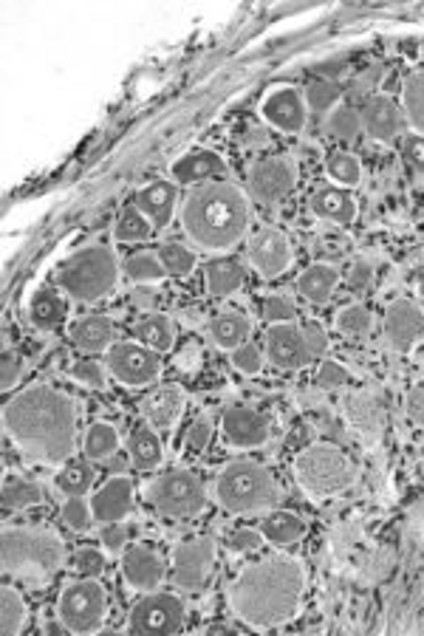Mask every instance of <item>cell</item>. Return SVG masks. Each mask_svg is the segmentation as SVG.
Returning a JSON list of instances; mask_svg holds the SVG:
<instances>
[{"instance_id": "3957f363", "label": "cell", "mask_w": 424, "mask_h": 636, "mask_svg": "<svg viewBox=\"0 0 424 636\" xmlns=\"http://www.w3.org/2000/svg\"><path fill=\"white\" fill-rule=\"evenodd\" d=\"M181 224L196 246L224 252L249 229V201L235 184H204L184 201Z\"/></svg>"}, {"instance_id": "11a10c76", "label": "cell", "mask_w": 424, "mask_h": 636, "mask_svg": "<svg viewBox=\"0 0 424 636\" xmlns=\"http://www.w3.org/2000/svg\"><path fill=\"white\" fill-rule=\"evenodd\" d=\"M212 439V424L210 419H198V422L190 424V430H187V450H193V453H201Z\"/></svg>"}, {"instance_id": "ab89813d", "label": "cell", "mask_w": 424, "mask_h": 636, "mask_svg": "<svg viewBox=\"0 0 424 636\" xmlns=\"http://www.w3.org/2000/svg\"><path fill=\"white\" fill-rule=\"evenodd\" d=\"M328 179L337 181L340 187H357L362 181V164L354 153H331L326 159Z\"/></svg>"}, {"instance_id": "4fadbf2b", "label": "cell", "mask_w": 424, "mask_h": 636, "mask_svg": "<svg viewBox=\"0 0 424 636\" xmlns=\"http://www.w3.org/2000/svg\"><path fill=\"white\" fill-rule=\"evenodd\" d=\"M294 184H297V164L286 156L261 159L249 170V193L263 204H275L286 198L294 190Z\"/></svg>"}, {"instance_id": "f907efd6", "label": "cell", "mask_w": 424, "mask_h": 636, "mask_svg": "<svg viewBox=\"0 0 424 636\" xmlns=\"http://www.w3.org/2000/svg\"><path fill=\"white\" fill-rule=\"evenodd\" d=\"M74 569L80 571L82 577L97 580L99 574L105 571V555H102L99 549H80V552L74 555Z\"/></svg>"}, {"instance_id": "60d3db41", "label": "cell", "mask_w": 424, "mask_h": 636, "mask_svg": "<svg viewBox=\"0 0 424 636\" xmlns=\"http://www.w3.org/2000/svg\"><path fill=\"white\" fill-rule=\"evenodd\" d=\"M150 232H153V224L147 221L145 215L139 207H128V210L119 215V221H116V241H122V244H136V241H145L150 238Z\"/></svg>"}, {"instance_id": "c3c4849f", "label": "cell", "mask_w": 424, "mask_h": 636, "mask_svg": "<svg viewBox=\"0 0 424 636\" xmlns=\"http://www.w3.org/2000/svg\"><path fill=\"white\" fill-rule=\"evenodd\" d=\"M229 359H232V365H235V371H241L244 376H255L261 374L263 368V354L258 345L252 343H244L241 348H235V351H229Z\"/></svg>"}, {"instance_id": "816d5d0a", "label": "cell", "mask_w": 424, "mask_h": 636, "mask_svg": "<svg viewBox=\"0 0 424 636\" xmlns=\"http://www.w3.org/2000/svg\"><path fill=\"white\" fill-rule=\"evenodd\" d=\"M261 543V532H255V529H238V532H232L227 538V549L232 555H249V552L261 549Z\"/></svg>"}, {"instance_id": "5b68a950", "label": "cell", "mask_w": 424, "mask_h": 636, "mask_svg": "<svg viewBox=\"0 0 424 636\" xmlns=\"http://www.w3.org/2000/svg\"><path fill=\"white\" fill-rule=\"evenodd\" d=\"M54 280L68 297H74L80 303H94V300L116 289L119 263H116L114 249H108V246L77 249L74 255H68L66 261L57 266Z\"/></svg>"}, {"instance_id": "d6a6232c", "label": "cell", "mask_w": 424, "mask_h": 636, "mask_svg": "<svg viewBox=\"0 0 424 636\" xmlns=\"http://www.w3.org/2000/svg\"><path fill=\"white\" fill-rule=\"evenodd\" d=\"M128 456H131L136 470L150 473V470H156V467L162 464V441H159V436H156L153 430L142 427V430L131 433V439H128Z\"/></svg>"}, {"instance_id": "603a6c76", "label": "cell", "mask_w": 424, "mask_h": 636, "mask_svg": "<svg viewBox=\"0 0 424 636\" xmlns=\"http://www.w3.org/2000/svg\"><path fill=\"white\" fill-rule=\"evenodd\" d=\"M176 204H179V190L170 181H153L136 193V207L153 224V229H164L173 221Z\"/></svg>"}, {"instance_id": "f35d334b", "label": "cell", "mask_w": 424, "mask_h": 636, "mask_svg": "<svg viewBox=\"0 0 424 636\" xmlns=\"http://www.w3.org/2000/svg\"><path fill=\"white\" fill-rule=\"evenodd\" d=\"M26 625V603L15 588H3L0 594V631L6 636L23 631Z\"/></svg>"}, {"instance_id": "f1b7e54d", "label": "cell", "mask_w": 424, "mask_h": 636, "mask_svg": "<svg viewBox=\"0 0 424 636\" xmlns=\"http://www.w3.org/2000/svg\"><path fill=\"white\" fill-rule=\"evenodd\" d=\"M66 314V297L60 292H54V289H40V292H34L32 300H29V317H32L34 326L43 328V331L63 326V323H66Z\"/></svg>"}, {"instance_id": "bcb514c9", "label": "cell", "mask_w": 424, "mask_h": 636, "mask_svg": "<svg viewBox=\"0 0 424 636\" xmlns=\"http://www.w3.org/2000/svg\"><path fill=\"white\" fill-rule=\"evenodd\" d=\"M63 521L74 529V532H88L94 526V509H91V501H82V498H68L66 506H63Z\"/></svg>"}, {"instance_id": "1f68e13d", "label": "cell", "mask_w": 424, "mask_h": 636, "mask_svg": "<svg viewBox=\"0 0 424 636\" xmlns=\"http://www.w3.org/2000/svg\"><path fill=\"white\" fill-rule=\"evenodd\" d=\"M261 535L263 540H269L275 546H289V543H297L306 535V523L294 512H272V515L263 518Z\"/></svg>"}, {"instance_id": "680465c9", "label": "cell", "mask_w": 424, "mask_h": 636, "mask_svg": "<svg viewBox=\"0 0 424 636\" xmlns=\"http://www.w3.org/2000/svg\"><path fill=\"white\" fill-rule=\"evenodd\" d=\"M402 150H405V159L413 164V170L424 176V136L422 133H410V136H405V145H402Z\"/></svg>"}, {"instance_id": "cb8c5ba5", "label": "cell", "mask_w": 424, "mask_h": 636, "mask_svg": "<svg viewBox=\"0 0 424 636\" xmlns=\"http://www.w3.org/2000/svg\"><path fill=\"white\" fill-rule=\"evenodd\" d=\"M311 212L331 224H351L357 218V201L345 187H320L309 198Z\"/></svg>"}, {"instance_id": "836d02e7", "label": "cell", "mask_w": 424, "mask_h": 636, "mask_svg": "<svg viewBox=\"0 0 424 636\" xmlns=\"http://www.w3.org/2000/svg\"><path fill=\"white\" fill-rule=\"evenodd\" d=\"M54 487L68 498H85V492L94 487V467L85 461H68L54 478Z\"/></svg>"}, {"instance_id": "ba28073f", "label": "cell", "mask_w": 424, "mask_h": 636, "mask_svg": "<svg viewBox=\"0 0 424 636\" xmlns=\"http://www.w3.org/2000/svg\"><path fill=\"white\" fill-rule=\"evenodd\" d=\"M108 614V597L105 588L97 580L82 577L63 588L57 600V617L60 625L71 634H97Z\"/></svg>"}, {"instance_id": "e0dca14e", "label": "cell", "mask_w": 424, "mask_h": 636, "mask_svg": "<svg viewBox=\"0 0 424 636\" xmlns=\"http://www.w3.org/2000/svg\"><path fill=\"white\" fill-rule=\"evenodd\" d=\"M221 430H224V439L238 447V450H252V447H261L272 436V424L263 416L261 410L252 408H229L224 413V422H221Z\"/></svg>"}, {"instance_id": "9f6ffc18", "label": "cell", "mask_w": 424, "mask_h": 636, "mask_svg": "<svg viewBox=\"0 0 424 636\" xmlns=\"http://www.w3.org/2000/svg\"><path fill=\"white\" fill-rule=\"evenodd\" d=\"M20 374H23V359L12 354V351H6L3 354V365H0V385H3V391H9L12 385H17Z\"/></svg>"}, {"instance_id": "83f0119b", "label": "cell", "mask_w": 424, "mask_h": 636, "mask_svg": "<svg viewBox=\"0 0 424 636\" xmlns=\"http://www.w3.org/2000/svg\"><path fill=\"white\" fill-rule=\"evenodd\" d=\"M204 275H207V292L212 297H229L244 286L246 269L244 263L235 258H212Z\"/></svg>"}, {"instance_id": "d4e9b609", "label": "cell", "mask_w": 424, "mask_h": 636, "mask_svg": "<svg viewBox=\"0 0 424 636\" xmlns=\"http://www.w3.org/2000/svg\"><path fill=\"white\" fill-rule=\"evenodd\" d=\"M68 337L71 343L77 345L80 351H88V354H99L105 351L108 343L114 340V323L102 314H94V317H80L74 320L71 328H68Z\"/></svg>"}, {"instance_id": "ffe728a7", "label": "cell", "mask_w": 424, "mask_h": 636, "mask_svg": "<svg viewBox=\"0 0 424 636\" xmlns=\"http://www.w3.org/2000/svg\"><path fill=\"white\" fill-rule=\"evenodd\" d=\"M122 577L139 591H153L164 580V563L147 546H131L122 552Z\"/></svg>"}, {"instance_id": "30bf717a", "label": "cell", "mask_w": 424, "mask_h": 636, "mask_svg": "<svg viewBox=\"0 0 424 636\" xmlns=\"http://www.w3.org/2000/svg\"><path fill=\"white\" fill-rule=\"evenodd\" d=\"M108 374L128 388L150 385L162 374V354L142 343H116L108 348Z\"/></svg>"}, {"instance_id": "6125c7cd", "label": "cell", "mask_w": 424, "mask_h": 636, "mask_svg": "<svg viewBox=\"0 0 424 636\" xmlns=\"http://www.w3.org/2000/svg\"><path fill=\"white\" fill-rule=\"evenodd\" d=\"M419 297H422V303H424V275L419 278Z\"/></svg>"}, {"instance_id": "f546056e", "label": "cell", "mask_w": 424, "mask_h": 636, "mask_svg": "<svg viewBox=\"0 0 424 636\" xmlns=\"http://www.w3.org/2000/svg\"><path fill=\"white\" fill-rule=\"evenodd\" d=\"M340 283V275L334 266L328 263H311L309 269L297 278V292L303 294L309 303H326L328 297L334 294Z\"/></svg>"}, {"instance_id": "94428289", "label": "cell", "mask_w": 424, "mask_h": 636, "mask_svg": "<svg viewBox=\"0 0 424 636\" xmlns=\"http://www.w3.org/2000/svg\"><path fill=\"white\" fill-rule=\"evenodd\" d=\"M405 410H408L410 422L424 424V385H413L405 396Z\"/></svg>"}, {"instance_id": "7c38bea8", "label": "cell", "mask_w": 424, "mask_h": 636, "mask_svg": "<svg viewBox=\"0 0 424 636\" xmlns=\"http://www.w3.org/2000/svg\"><path fill=\"white\" fill-rule=\"evenodd\" d=\"M212 563H215V540H184L173 552V583L184 591H196L207 583Z\"/></svg>"}, {"instance_id": "8d00e7d4", "label": "cell", "mask_w": 424, "mask_h": 636, "mask_svg": "<svg viewBox=\"0 0 424 636\" xmlns=\"http://www.w3.org/2000/svg\"><path fill=\"white\" fill-rule=\"evenodd\" d=\"M402 108H405V116L413 125V131L424 136V71L413 74L405 82L402 88Z\"/></svg>"}, {"instance_id": "74e56055", "label": "cell", "mask_w": 424, "mask_h": 636, "mask_svg": "<svg viewBox=\"0 0 424 636\" xmlns=\"http://www.w3.org/2000/svg\"><path fill=\"white\" fill-rule=\"evenodd\" d=\"M374 328V314L365 309L362 303H351L345 306L340 314H337V331L343 337H351V340H359V337H368Z\"/></svg>"}, {"instance_id": "6f0895ef", "label": "cell", "mask_w": 424, "mask_h": 636, "mask_svg": "<svg viewBox=\"0 0 424 636\" xmlns=\"http://www.w3.org/2000/svg\"><path fill=\"white\" fill-rule=\"evenodd\" d=\"M371 280H374V266H371V261L359 258V261L351 263V272H348V286H351V289L362 292V289L371 286Z\"/></svg>"}, {"instance_id": "8fae6325", "label": "cell", "mask_w": 424, "mask_h": 636, "mask_svg": "<svg viewBox=\"0 0 424 636\" xmlns=\"http://www.w3.org/2000/svg\"><path fill=\"white\" fill-rule=\"evenodd\" d=\"M184 600L176 594H147L131 611V631L142 636H167L184 625Z\"/></svg>"}, {"instance_id": "e575fe53", "label": "cell", "mask_w": 424, "mask_h": 636, "mask_svg": "<svg viewBox=\"0 0 424 636\" xmlns=\"http://www.w3.org/2000/svg\"><path fill=\"white\" fill-rule=\"evenodd\" d=\"M116 447H119V433H116L114 424L108 422H94L88 430H85V441H82V450L88 458H108L114 456Z\"/></svg>"}, {"instance_id": "52a82bcc", "label": "cell", "mask_w": 424, "mask_h": 636, "mask_svg": "<svg viewBox=\"0 0 424 636\" xmlns=\"http://www.w3.org/2000/svg\"><path fill=\"white\" fill-rule=\"evenodd\" d=\"M294 478L311 498H328L354 484V464L340 447L311 444L294 458Z\"/></svg>"}, {"instance_id": "7bdbcfd3", "label": "cell", "mask_w": 424, "mask_h": 636, "mask_svg": "<svg viewBox=\"0 0 424 636\" xmlns=\"http://www.w3.org/2000/svg\"><path fill=\"white\" fill-rule=\"evenodd\" d=\"M159 261L162 266L167 269V275H173V278H184V275H190L193 272V266H196V255L187 249L184 244H176V241H170V244H164L159 249Z\"/></svg>"}, {"instance_id": "f6af8a7d", "label": "cell", "mask_w": 424, "mask_h": 636, "mask_svg": "<svg viewBox=\"0 0 424 636\" xmlns=\"http://www.w3.org/2000/svg\"><path fill=\"white\" fill-rule=\"evenodd\" d=\"M306 105H309L311 111H331L337 102H340V97H343V88L337 85V82H331V80H317V82H311L309 88H306Z\"/></svg>"}, {"instance_id": "d6986e66", "label": "cell", "mask_w": 424, "mask_h": 636, "mask_svg": "<svg viewBox=\"0 0 424 636\" xmlns=\"http://www.w3.org/2000/svg\"><path fill=\"white\" fill-rule=\"evenodd\" d=\"M359 114H362V131L376 142H391L405 125V111L388 97H371Z\"/></svg>"}, {"instance_id": "d590c367", "label": "cell", "mask_w": 424, "mask_h": 636, "mask_svg": "<svg viewBox=\"0 0 424 636\" xmlns=\"http://www.w3.org/2000/svg\"><path fill=\"white\" fill-rule=\"evenodd\" d=\"M43 501V487L29 478H9L3 484V506L6 509H26Z\"/></svg>"}, {"instance_id": "7dc6e473", "label": "cell", "mask_w": 424, "mask_h": 636, "mask_svg": "<svg viewBox=\"0 0 424 636\" xmlns=\"http://www.w3.org/2000/svg\"><path fill=\"white\" fill-rule=\"evenodd\" d=\"M263 317H266L272 326H278V323H294L297 306H294L286 294H269V297L263 300Z\"/></svg>"}, {"instance_id": "9a60e30c", "label": "cell", "mask_w": 424, "mask_h": 636, "mask_svg": "<svg viewBox=\"0 0 424 636\" xmlns=\"http://www.w3.org/2000/svg\"><path fill=\"white\" fill-rule=\"evenodd\" d=\"M249 263L263 278H278L292 263V244L280 229L266 227L252 235L249 241Z\"/></svg>"}, {"instance_id": "2e32d148", "label": "cell", "mask_w": 424, "mask_h": 636, "mask_svg": "<svg viewBox=\"0 0 424 636\" xmlns=\"http://www.w3.org/2000/svg\"><path fill=\"white\" fill-rule=\"evenodd\" d=\"M261 116L278 131L300 133L309 122V105L297 88H275L263 99Z\"/></svg>"}, {"instance_id": "7a4b0ae2", "label": "cell", "mask_w": 424, "mask_h": 636, "mask_svg": "<svg viewBox=\"0 0 424 636\" xmlns=\"http://www.w3.org/2000/svg\"><path fill=\"white\" fill-rule=\"evenodd\" d=\"M306 591V569L297 557H263L229 586V608L252 628H278L297 617Z\"/></svg>"}, {"instance_id": "4dcf8cb0", "label": "cell", "mask_w": 424, "mask_h": 636, "mask_svg": "<svg viewBox=\"0 0 424 636\" xmlns=\"http://www.w3.org/2000/svg\"><path fill=\"white\" fill-rule=\"evenodd\" d=\"M133 334H136V340L147 348H153V351H170L173 348V340H176V328H173V320L167 317V314H145L136 328H133Z\"/></svg>"}, {"instance_id": "277c9868", "label": "cell", "mask_w": 424, "mask_h": 636, "mask_svg": "<svg viewBox=\"0 0 424 636\" xmlns=\"http://www.w3.org/2000/svg\"><path fill=\"white\" fill-rule=\"evenodd\" d=\"M3 571L26 583H43L63 566V540L49 529H3Z\"/></svg>"}, {"instance_id": "4316f807", "label": "cell", "mask_w": 424, "mask_h": 636, "mask_svg": "<svg viewBox=\"0 0 424 636\" xmlns=\"http://www.w3.org/2000/svg\"><path fill=\"white\" fill-rule=\"evenodd\" d=\"M184 391L181 388H173V385H167V388H159V391H153L150 396L145 399V419L156 430H164V427H170V424L179 422L181 410H184Z\"/></svg>"}, {"instance_id": "484cf974", "label": "cell", "mask_w": 424, "mask_h": 636, "mask_svg": "<svg viewBox=\"0 0 424 636\" xmlns=\"http://www.w3.org/2000/svg\"><path fill=\"white\" fill-rule=\"evenodd\" d=\"M252 334V320L241 311H221L210 320V340L221 351H235L244 343H249Z\"/></svg>"}, {"instance_id": "db71d44e", "label": "cell", "mask_w": 424, "mask_h": 636, "mask_svg": "<svg viewBox=\"0 0 424 636\" xmlns=\"http://www.w3.org/2000/svg\"><path fill=\"white\" fill-rule=\"evenodd\" d=\"M303 328V340H306V351H309L311 359L323 357L328 351V334L326 328L320 326V323H306Z\"/></svg>"}, {"instance_id": "b9f144b4", "label": "cell", "mask_w": 424, "mask_h": 636, "mask_svg": "<svg viewBox=\"0 0 424 636\" xmlns=\"http://www.w3.org/2000/svg\"><path fill=\"white\" fill-rule=\"evenodd\" d=\"M125 275L133 280V283H156V280L167 278V269L159 261V255H150V252H142V255H133L125 263Z\"/></svg>"}, {"instance_id": "44dd1931", "label": "cell", "mask_w": 424, "mask_h": 636, "mask_svg": "<svg viewBox=\"0 0 424 636\" xmlns=\"http://www.w3.org/2000/svg\"><path fill=\"white\" fill-rule=\"evenodd\" d=\"M91 509L97 523H116L128 518L133 512L131 478H111L108 484H102L91 498Z\"/></svg>"}, {"instance_id": "7402d4cb", "label": "cell", "mask_w": 424, "mask_h": 636, "mask_svg": "<svg viewBox=\"0 0 424 636\" xmlns=\"http://www.w3.org/2000/svg\"><path fill=\"white\" fill-rule=\"evenodd\" d=\"M173 179L179 184H198V181H210L227 176V162L207 147H196L190 153L179 156L173 167H170Z\"/></svg>"}, {"instance_id": "ac0fdd59", "label": "cell", "mask_w": 424, "mask_h": 636, "mask_svg": "<svg viewBox=\"0 0 424 636\" xmlns=\"http://www.w3.org/2000/svg\"><path fill=\"white\" fill-rule=\"evenodd\" d=\"M266 357L278 368H303L309 362V351H306V340H303V328L294 323H278L269 326L266 331Z\"/></svg>"}, {"instance_id": "91938a15", "label": "cell", "mask_w": 424, "mask_h": 636, "mask_svg": "<svg viewBox=\"0 0 424 636\" xmlns=\"http://www.w3.org/2000/svg\"><path fill=\"white\" fill-rule=\"evenodd\" d=\"M102 543H105V549L111 552V555H119L122 549H125V543H128V532H125V526L116 521V523H105V532H102Z\"/></svg>"}, {"instance_id": "be15d7a7", "label": "cell", "mask_w": 424, "mask_h": 636, "mask_svg": "<svg viewBox=\"0 0 424 636\" xmlns=\"http://www.w3.org/2000/svg\"><path fill=\"white\" fill-rule=\"evenodd\" d=\"M422 57H424V46H422Z\"/></svg>"}, {"instance_id": "5bb4252c", "label": "cell", "mask_w": 424, "mask_h": 636, "mask_svg": "<svg viewBox=\"0 0 424 636\" xmlns=\"http://www.w3.org/2000/svg\"><path fill=\"white\" fill-rule=\"evenodd\" d=\"M424 337V314L413 300H393L385 311V343L396 354H410Z\"/></svg>"}, {"instance_id": "8992f818", "label": "cell", "mask_w": 424, "mask_h": 636, "mask_svg": "<svg viewBox=\"0 0 424 636\" xmlns=\"http://www.w3.org/2000/svg\"><path fill=\"white\" fill-rule=\"evenodd\" d=\"M218 504L229 515H252L278 501V484L272 473L255 461H232L215 481Z\"/></svg>"}, {"instance_id": "681fc988", "label": "cell", "mask_w": 424, "mask_h": 636, "mask_svg": "<svg viewBox=\"0 0 424 636\" xmlns=\"http://www.w3.org/2000/svg\"><path fill=\"white\" fill-rule=\"evenodd\" d=\"M71 379H77L85 388H105V368L99 362H74Z\"/></svg>"}, {"instance_id": "6da1fadb", "label": "cell", "mask_w": 424, "mask_h": 636, "mask_svg": "<svg viewBox=\"0 0 424 636\" xmlns=\"http://www.w3.org/2000/svg\"><path fill=\"white\" fill-rule=\"evenodd\" d=\"M3 427L29 458L43 464H63L74 453L77 408L66 393L49 385H34L6 405Z\"/></svg>"}, {"instance_id": "9c48e42d", "label": "cell", "mask_w": 424, "mask_h": 636, "mask_svg": "<svg viewBox=\"0 0 424 636\" xmlns=\"http://www.w3.org/2000/svg\"><path fill=\"white\" fill-rule=\"evenodd\" d=\"M147 498L164 518H196L207 504V490L190 470H170L147 487Z\"/></svg>"}, {"instance_id": "f5cc1de1", "label": "cell", "mask_w": 424, "mask_h": 636, "mask_svg": "<svg viewBox=\"0 0 424 636\" xmlns=\"http://www.w3.org/2000/svg\"><path fill=\"white\" fill-rule=\"evenodd\" d=\"M345 382H348V371H345L343 362L328 359V362L320 365V371H317V385H320V388L331 391V388H343Z\"/></svg>"}, {"instance_id": "ee69618b", "label": "cell", "mask_w": 424, "mask_h": 636, "mask_svg": "<svg viewBox=\"0 0 424 636\" xmlns=\"http://www.w3.org/2000/svg\"><path fill=\"white\" fill-rule=\"evenodd\" d=\"M362 131V114H359L357 108H334L331 116H328V133L331 136H337V139H343V142H351V139H357V133Z\"/></svg>"}]
</instances>
